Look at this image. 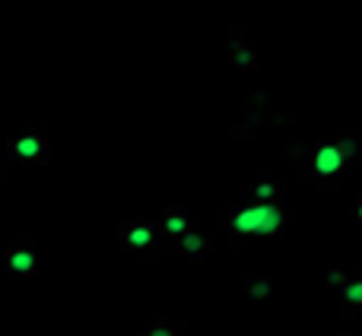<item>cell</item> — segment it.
<instances>
[{"label": "cell", "mask_w": 362, "mask_h": 336, "mask_svg": "<svg viewBox=\"0 0 362 336\" xmlns=\"http://www.w3.org/2000/svg\"><path fill=\"white\" fill-rule=\"evenodd\" d=\"M362 159V143L356 133H340L337 140L318 137L315 143L302 146V150L289 152V165L296 162L299 168V178L315 184L318 191H337L344 174L350 168H356V162Z\"/></svg>", "instance_id": "obj_1"}, {"label": "cell", "mask_w": 362, "mask_h": 336, "mask_svg": "<svg viewBox=\"0 0 362 336\" xmlns=\"http://www.w3.org/2000/svg\"><path fill=\"white\" fill-rule=\"evenodd\" d=\"M219 219H223V232L229 235V244L238 248L245 238H283L289 225L299 219V210L280 200H270V203L251 200L242 206H223Z\"/></svg>", "instance_id": "obj_2"}, {"label": "cell", "mask_w": 362, "mask_h": 336, "mask_svg": "<svg viewBox=\"0 0 362 336\" xmlns=\"http://www.w3.org/2000/svg\"><path fill=\"white\" fill-rule=\"evenodd\" d=\"M6 159L19 168L48 165V133L42 127H23L6 140Z\"/></svg>", "instance_id": "obj_3"}, {"label": "cell", "mask_w": 362, "mask_h": 336, "mask_svg": "<svg viewBox=\"0 0 362 336\" xmlns=\"http://www.w3.org/2000/svg\"><path fill=\"white\" fill-rule=\"evenodd\" d=\"M159 229L156 219H127L118 229V248L137 257H153L159 251Z\"/></svg>", "instance_id": "obj_4"}, {"label": "cell", "mask_w": 362, "mask_h": 336, "mask_svg": "<svg viewBox=\"0 0 362 336\" xmlns=\"http://www.w3.org/2000/svg\"><path fill=\"white\" fill-rule=\"evenodd\" d=\"M4 267L10 276L16 280H29L38 273L42 267V254H38V244L32 235H16L4 251Z\"/></svg>", "instance_id": "obj_5"}, {"label": "cell", "mask_w": 362, "mask_h": 336, "mask_svg": "<svg viewBox=\"0 0 362 336\" xmlns=\"http://www.w3.org/2000/svg\"><path fill=\"white\" fill-rule=\"evenodd\" d=\"M206 244H210L206 232L200 229V225H187V229L181 232L178 238H172L169 248L175 251V254H181V257H191V260H197V257H204Z\"/></svg>", "instance_id": "obj_6"}, {"label": "cell", "mask_w": 362, "mask_h": 336, "mask_svg": "<svg viewBox=\"0 0 362 336\" xmlns=\"http://www.w3.org/2000/svg\"><path fill=\"white\" fill-rule=\"evenodd\" d=\"M226 54H229V64L235 70H251L257 64V48L245 38V32L232 29L229 42H226Z\"/></svg>", "instance_id": "obj_7"}, {"label": "cell", "mask_w": 362, "mask_h": 336, "mask_svg": "<svg viewBox=\"0 0 362 336\" xmlns=\"http://www.w3.org/2000/svg\"><path fill=\"white\" fill-rule=\"evenodd\" d=\"M187 225H191V219H187V212L181 210V206H165V210H159L156 229H159V238H165V241L178 238Z\"/></svg>", "instance_id": "obj_8"}, {"label": "cell", "mask_w": 362, "mask_h": 336, "mask_svg": "<svg viewBox=\"0 0 362 336\" xmlns=\"http://www.w3.org/2000/svg\"><path fill=\"white\" fill-rule=\"evenodd\" d=\"M362 311V273H350L346 282L340 286V314L353 318Z\"/></svg>", "instance_id": "obj_9"}, {"label": "cell", "mask_w": 362, "mask_h": 336, "mask_svg": "<svg viewBox=\"0 0 362 336\" xmlns=\"http://www.w3.org/2000/svg\"><path fill=\"white\" fill-rule=\"evenodd\" d=\"M283 197V184L274 181L270 174H257L255 181L248 184V200H261V203H270V200Z\"/></svg>", "instance_id": "obj_10"}, {"label": "cell", "mask_w": 362, "mask_h": 336, "mask_svg": "<svg viewBox=\"0 0 362 336\" xmlns=\"http://www.w3.org/2000/svg\"><path fill=\"white\" fill-rule=\"evenodd\" d=\"M242 295L251 305H261V301H267L270 295H274V280H270V276H245Z\"/></svg>", "instance_id": "obj_11"}, {"label": "cell", "mask_w": 362, "mask_h": 336, "mask_svg": "<svg viewBox=\"0 0 362 336\" xmlns=\"http://www.w3.org/2000/svg\"><path fill=\"white\" fill-rule=\"evenodd\" d=\"M181 333H185L181 320H150L140 336H181Z\"/></svg>", "instance_id": "obj_12"}, {"label": "cell", "mask_w": 362, "mask_h": 336, "mask_svg": "<svg viewBox=\"0 0 362 336\" xmlns=\"http://www.w3.org/2000/svg\"><path fill=\"white\" fill-rule=\"evenodd\" d=\"M346 276H350V270H346L344 263H331V267H327V273H325V280H327V286H331V289H340L346 282Z\"/></svg>", "instance_id": "obj_13"}, {"label": "cell", "mask_w": 362, "mask_h": 336, "mask_svg": "<svg viewBox=\"0 0 362 336\" xmlns=\"http://www.w3.org/2000/svg\"><path fill=\"white\" fill-rule=\"evenodd\" d=\"M353 222L362 225V197L356 200V203H353Z\"/></svg>", "instance_id": "obj_14"}, {"label": "cell", "mask_w": 362, "mask_h": 336, "mask_svg": "<svg viewBox=\"0 0 362 336\" xmlns=\"http://www.w3.org/2000/svg\"><path fill=\"white\" fill-rule=\"evenodd\" d=\"M334 336H356L353 330H340V333H334Z\"/></svg>", "instance_id": "obj_15"}, {"label": "cell", "mask_w": 362, "mask_h": 336, "mask_svg": "<svg viewBox=\"0 0 362 336\" xmlns=\"http://www.w3.org/2000/svg\"><path fill=\"white\" fill-rule=\"evenodd\" d=\"M4 174H6V172H4V165H0V181H4Z\"/></svg>", "instance_id": "obj_16"}]
</instances>
